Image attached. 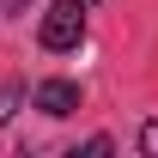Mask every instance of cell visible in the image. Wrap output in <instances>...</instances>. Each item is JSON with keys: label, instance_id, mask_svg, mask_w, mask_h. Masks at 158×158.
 Returning <instances> with one entry per match:
<instances>
[{"label": "cell", "instance_id": "cell-1", "mask_svg": "<svg viewBox=\"0 0 158 158\" xmlns=\"http://www.w3.org/2000/svg\"><path fill=\"white\" fill-rule=\"evenodd\" d=\"M79 37H85V0H49V12L37 24V43L49 55H61V49H79Z\"/></svg>", "mask_w": 158, "mask_h": 158}, {"label": "cell", "instance_id": "cell-2", "mask_svg": "<svg viewBox=\"0 0 158 158\" xmlns=\"http://www.w3.org/2000/svg\"><path fill=\"white\" fill-rule=\"evenodd\" d=\"M31 103H37L43 116H73V110H79V85H73V79H43Z\"/></svg>", "mask_w": 158, "mask_h": 158}, {"label": "cell", "instance_id": "cell-3", "mask_svg": "<svg viewBox=\"0 0 158 158\" xmlns=\"http://www.w3.org/2000/svg\"><path fill=\"white\" fill-rule=\"evenodd\" d=\"M19 103H24V85H6V91H0V122L12 116V110H19Z\"/></svg>", "mask_w": 158, "mask_h": 158}, {"label": "cell", "instance_id": "cell-4", "mask_svg": "<svg viewBox=\"0 0 158 158\" xmlns=\"http://www.w3.org/2000/svg\"><path fill=\"white\" fill-rule=\"evenodd\" d=\"M140 152H146V158H158V116L140 128Z\"/></svg>", "mask_w": 158, "mask_h": 158}, {"label": "cell", "instance_id": "cell-5", "mask_svg": "<svg viewBox=\"0 0 158 158\" xmlns=\"http://www.w3.org/2000/svg\"><path fill=\"white\" fill-rule=\"evenodd\" d=\"M0 6H6V12H19V6H31V0H0Z\"/></svg>", "mask_w": 158, "mask_h": 158}]
</instances>
